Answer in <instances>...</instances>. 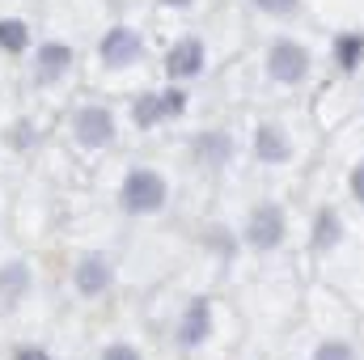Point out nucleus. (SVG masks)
<instances>
[{"label": "nucleus", "instance_id": "nucleus-1", "mask_svg": "<svg viewBox=\"0 0 364 360\" xmlns=\"http://www.w3.org/2000/svg\"><path fill=\"white\" fill-rule=\"evenodd\" d=\"M166 199H170V182L157 170H149V166L127 170V179L119 186V208L127 216H153V212L166 208Z\"/></svg>", "mask_w": 364, "mask_h": 360}, {"label": "nucleus", "instance_id": "nucleus-2", "mask_svg": "<svg viewBox=\"0 0 364 360\" xmlns=\"http://www.w3.org/2000/svg\"><path fill=\"white\" fill-rule=\"evenodd\" d=\"M68 136L81 149H106V144H114V115L97 102H85L68 115Z\"/></svg>", "mask_w": 364, "mask_h": 360}, {"label": "nucleus", "instance_id": "nucleus-3", "mask_svg": "<svg viewBox=\"0 0 364 360\" xmlns=\"http://www.w3.org/2000/svg\"><path fill=\"white\" fill-rule=\"evenodd\" d=\"M73 68H77V51H73L64 38H47V43H38V51H34V60H30V77H34V85H43V90L68 81Z\"/></svg>", "mask_w": 364, "mask_h": 360}, {"label": "nucleus", "instance_id": "nucleus-4", "mask_svg": "<svg viewBox=\"0 0 364 360\" xmlns=\"http://www.w3.org/2000/svg\"><path fill=\"white\" fill-rule=\"evenodd\" d=\"M140 55H144V34L132 30V26H110V30L102 34V43H97V60H102L106 68H127V64H136Z\"/></svg>", "mask_w": 364, "mask_h": 360}, {"label": "nucleus", "instance_id": "nucleus-5", "mask_svg": "<svg viewBox=\"0 0 364 360\" xmlns=\"http://www.w3.org/2000/svg\"><path fill=\"white\" fill-rule=\"evenodd\" d=\"M73 288L81 297H106L114 288V263L106 255H81L73 263Z\"/></svg>", "mask_w": 364, "mask_h": 360}, {"label": "nucleus", "instance_id": "nucleus-6", "mask_svg": "<svg viewBox=\"0 0 364 360\" xmlns=\"http://www.w3.org/2000/svg\"><path fill=\"white\" fill-rule=\"evenodd\" d=\"M267 73H272L275 81H284V85L305 81V73H309V55H305V47H301V43L279 38L272 51H267Z\"/></svg>", "mask_w": 364, "mask_h": 360}, {"label": "nucleus", "instance_id": "nucleus-7", "mask_svg": "<svg viewBox=\"0 0 364 360\" xmlns=\"http://www.w3.org/2000/svg\"><path fill=\"white\" fill-rule=\"evenodd\" d=\"M203 64H208V51H203L199 38H178V43L166 51V77H170V81H191V77H199Z\"/></svg>", "mask_w": 364, "mask_h": 360}, {"label": "nucleus", "instance_id": "nucleus-8", "mask_svg": "<svg viewBox=\"0 0 364 360\" xmlns=\"http://www.w3.org/2000/svg\"><path fill=\"white\" fill-rule=\"evenodd\" d=\"M246 242H250L255 250H272V246L284 242V212H279L275 203H263V208L250 212V221H246Z\"/></svg>", "mask_w": 364, "mask_h": 360}, {"label": "nucleus", "instance_id": "nucleus-9", "mask_svg": "<svg viewBox=\"0 0 364 360\" xmlns=\"http://www.w3.org/2000/svg\"><path fill=\"white\" fill-rule=\"evenodd\" d=\"M34 288V268L26 259H0V305L26 301Z\"/></svg>", "mask_w": 364, "mask_h": 360}, {"label": "nucleus", "instance_id": "nucleus-10", "mask_svg": "<svg viewBox=\"0 0 364 360\" xmlns=\"http://www.w3.org/2000/svg\"><path fill=\"white\" fill-rule=\"evenodd\" d=\"M191 157H195V166H203V170H220V166H229V157H233V140H229V132H199L195 144H191Z\"/></svg>", "mask_w": 364, "mask_h": 360}, {"label": "nucleus", "instance_id": "nucleus-11", "mask_svg": "<svg viewBox=\"0 0 364 360\" xmlns=\"http://www.w3.org/2000/svg\"><path fill=\"white\" fill-rule=\"evenodd\" d=\"M208 331H212V305L199 297V301H191V305H186V314H182L178 344H182V348H199V344L208 339Z\"/></svg>", "mask_w": 364, "mask_h": 360}, {"label": "nucleus", "instance_id": "nucleus-12", "mask_svg": "<svg viewBox=\"0 0 364 360\" xmlns=\"http://www.w3.org/2000/svg\"><path fill=\"white\" fill-rule=\"evenodd\" d=\"M34 47V30L26 17H0V55H26Z\"/></svg>", "mask_w": 364, "mask_h": 360}, {"label": "nucleus", "instance_id": "nucleus-13", "mask_svg": "<svg viewBox=\"0 0 364 360\" xmlns=\"http://www.w3.org/2000/svg\"><path fill=\"white\" fill-rule=\"evenodd\" d=\"M4 149L9 153H30V149H38V140H43V132H38V123L34 119H13L9 127H4Z\"/></svg>", "mask_w": 364, "mask_h": 360}, {"label": "nucleus", "instance_id": "nucleus-14", "mask_svg": "<svg viewBox=\"0 0 364 360\" xmlns=\"http://www.w3.org/2000/svg\"><path fill=\"white\" fill-rule=\"evenodd\" d=\"M255 153H259V162H267V166H275V162L288 157V140H284V132H279L275 123H263V127L255 132Z\"/></svg>", "mask_w": 364, "mask_h": 360}, {"label": "nucleus", "instance_id": "nucleus-15", "mask_svg": "<svg viewBox=\"0 0 364 360\" xmlns=\"http://www.w3.org/2000/svg\"><path fill=\"white\" fill-rule=\"evenodd\" d=\"M132 123H136L140 132H149V127L161 123V102H157V93H140V97L132 102Z\"/></svg>", "mask_w": 364, "mask_h": 360}, {"label": "nucleus", "instance_id": "nucleus-16", "mask_svg": "<svg viewBox=\"0 0 364 360\" xmlns=\"http://www.w3.org/2000/svg\"><path fill=\"white\" fill-rule=\"evenodd\" d=\"M360 55H364V38L360 34H343L339 43H335V60H339V68H356L360 64Z\"/></svg>", "mask_w": 364, "mask_h": 360}, {"label": "nucleus", "instance_id": "nucleus-17", "mask_svg": "<svg viewBox=\"0 0 364 360\" xmlns=\"http://www.w3.org/2000/svg\"><path fill=\"white\" fill-rule=\"evenodd\" d=\"M339 233H343V229H339V216H335V212H322V216H318V225H314V246H318V250H326V246H335V242H339Z\"/></svg>", "mask_w": 364, "mask_h": 360}, {"label": "nucleus", "instance_id": "nucleus-18", "mask_svg": "<svg viewBox=\"0 0 364 360\" xmlns=\"http://www.w3.org/2000/svg\"><path fill=\"white\" fill-rule=\"evenodd\" d=\"M157 102H161V119H178V115H186V93H182L178 85H174V90H161Z\"/></svg>", "mask_w": 364, "mask_h": 360}, {"label": "nucleus", "instance_id": "nucleus-19", "mask_svg": "<svg viewBox=\"0 0 364 360\" xmlns=\"http://www.w3.org/2000/svg\"><path fill=\"white\" fill-rule=\"evenodd\" d=\"M97 360H144V356H140V348H132V344H106Z\"/></svg>", "mask_w": 364, "mask_h": 360}, {"label": "nucleus", "instance_id": "nucleus-20", "mask_svg": "<svg viewBox=\"0 0 364 360\" xmlns=\"http://www.w3.org/2000/svg\"><path fill=\"white\" fill-rule=\"evenodd\" d=\"M314 360H352V348L348 344H339V339H331V344H322L318 348V356Z\"/></svg>", "mask_w": 364, "mask_h": 360}, {"label": "nucleus", "instance_id": "nucleus-21", "mask_svg": "<svg viewBox=\"0 0 364 360\" xmlns=\"http://www.w3.org/2000/svg\"><path fill=\"white\" fill-rule=\"evenodd\" d=\"M9 360H55V356H51L47 348H38V344H17Z\"/></svg>", "mask_w": 364, "mask_h": 360}, {"label": "nucleus", "instance_id": "nucleus-22", "mask_svg": "<svg viewBox=\"0 0 364 360\" xmlns=\"http://www.w3.org/2000/svg\"><path fill=\"white\" fill-rule=\"evenodd\" d=\"M208 242H212L220 255H229V250H233V238H229V229H212V233H208Z\"/></svg>", "mask_w": 364, "mask_h": 360}, {"label": "nucleus", "instance_id": "nucleus-23", "mask_svg": "<svg viewBox=\"0 0 364 360\" xmlns=\"http://www.w3.org/2000/svg\"><path fill=\"white\" fill-rule=\"evenodd\" d=\"M259 9H267V13H292L296 9V0H255Z\"/></svg>", "mask_w": 364, "mask_h": 360}, {"label": "nucleus", "instance_id": "nucleus-24", "mask_svg": "<svg viewBox=\"0 0 364 360\" xmlns=\"http://www.w3.org/2000/svg\"><path fill=\"white\" fill-rule=\"evenodd\" d=\"M352 195L364 203V166H356V174H352Z\"/></svg>", "mask_w": 364, "mask_h": 360}, {"label": "nucleus", "instance_id": "nucleus-25", "mask_svg": "<svg viewBox=\"0 0 364 360\" xmlns=\"http://www.w3.org/2000/svg\"><path fill=\"white\" fill-rule=\"evenodd\" d=\"M161 4H166V9H186L191 0H161Z\"/></svg>", "mask_w": 364, "mask_h": 360}]
</instances>
